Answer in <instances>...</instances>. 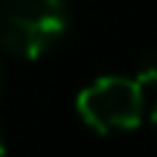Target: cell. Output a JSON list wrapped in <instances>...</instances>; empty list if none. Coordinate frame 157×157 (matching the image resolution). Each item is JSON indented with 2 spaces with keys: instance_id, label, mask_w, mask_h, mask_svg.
I'll list each match as a JSON object with an SVG mask.
<instances>
[{
  "instance_id": "obj_1",
  "label": "cell",
  "mask_w": 157,
  "mask_h": 157,
  "mask_svg": "<svg viewBox=\"0 0 157 157\" xmlns=\"http://www.w3.org/2000/svg\"><path fill=\"white\" fill-rule=\"evenodd\" d=\"M70 29V6L64 0H3L0 47L21 61L50 52Z\"/></svg>"
},
{
  "instance_id": "obj_2",
  "label": "cell",
  "mask_w": 157,
  "mask_h": 157,
  "mask_svg": "<svg viewBox=\"0 0 157 157\" xmlns=\"http://www.w3.org/2000/svg\"><path fill=\"white\" fill-rule=\"evenodd\" d=\"M76 113L96 134L131 131L146 117V90L131 76H99L78 90Z\"/></svg>"
},
{
  "instance_id": "obj_3",
  "label": "cell",
  "mask_w": 157,
  "mask_h": 157,
  "mask_svg": "<svg viewBox=\"0 0 157 157\" xmlns=\"http://www.w3.org/2000/svg\"><path fill=\"white\" fill-rule=\"evenodd\" d=\"M137 82L143 84V90L146 87H154L157 90V50L146 52V56L140 58V64H137Z\"/></svg>"
},
{
  "instance_id": "obj_4",
  "label": "cell",
  "mask_w": 157,
  "mask_h": 157,
  "mask_svg": "<svg viewBox=\"0 0 157 157\" xmlns=\"http://www.w3.org/2000/svg\"><path fill=\"white\" fill-rule=\"evenodd\" d=\"M148 122H151V128L157 131V102L151 105V111H148Z\"/></svg>"
},
{
  "instance_id": "obj_5",
  "label": "cell",
  "mask_w": 157,
  "mask_h": 157,
  "mask_svg": "<svg viewBox=\"0 0 157 157\" xmlns=\"http://www.w3.org/2000/svg\"><path fill=\"white\" fill-rule=\"evenodd\" d=\"M3 82H6V64H3V58H0V90H3Z\"/></svg>"
},
{
  "instance_id": "obj_6",
  "label": "cell",
  "mask_w": 157,
  "mask_h": 157,
  "mask_svg": "<svg viewBox=\"0 0 157 157\" xmlns=\"http://www.w3.org/2000/svg\"><path fill=\"white\" fill-rule=\"evenodd\" d=\"M6 154V140H3V131H0V157Z\"/></svg>"
},
{
  "instance_id": "obj_7",
  "label": "cell",
  "mask_w": 157,
  "mask_h": 157,
  "mask_svg": "<svg viewBox=\"0 0 157 157\" xmlns=\"http://www.w3.org/2000/svg\"><path fill=\"white\" fill-rule=\"evenodd\" d=\"M0 3H3V0H0Z\"/></svg>"
}]
</instances>
